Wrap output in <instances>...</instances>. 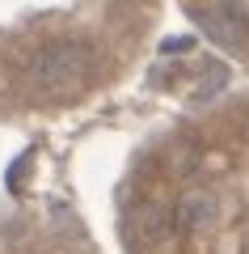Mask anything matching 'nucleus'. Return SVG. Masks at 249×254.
Returning a JSON list of instances; mask_svg holds the SVG:
<instances>
[{
    "mask_svg": "<svg viewBox=\"0 0 249 254\" xmlns=\"http://www.w3.org/2000/svg\"><path fill=\"white\" fill-rule=\"evenodd\" d=\"M215 212H220V203H215L211 190H186L178 199V208H173V225L178 229H207L215 220Z\"/></svg>",
    "mask_w": 249,
    "mask_h": 254,
    "instance_id": "nucleus-3",
    "label": "nucleus"
},
{
    "mask_svg": "<svg viewBox=\"0 0 249 254\" xmlns=\"http://www.w3.org/2000/svg\"><path fill=\"white\" fill-rule=\"evenodd\" d=\"M93 68V51L85 43H72V38H59V43H47L34 51L30 60V81L47 93H72L89 81Z\"/></svg>",
    "mask_w": 249,
    "mask_h": 254,
    "instance_id": "nucleus-1",
    "label": "nucleus"
},
{
    "mask_svg": "<svg viewBox=\"0 0 249 254\" xmlns=\"http://www.w3.org/2000/svg\"><path fill=\"white\" fill-rule=\"evenodd\" d=\"M26 161H30V157H21V161H17V165L9 170V187H13V190L21 187V174H26Z\"/></svg>",
    "mask_w": 249,
    "mask_h": 254,
    "instance_id": "nucleus-7",
    "label": "nucleus"
},
{
    "mask_svg": "<svg viewBox=\"0 0 249 254\" xmlns=\"http://www.w3.org/2000/svg\"><path fill=\"white\" fill-rule=\"evenodd\" d=\"M190 17L203 21L207 38L220 43V47H241V43H245V34H249V21H245V13H241L237 4H207V9H199V4H195Z\"/></svg>",
    "mask_w": 249,
    "mask_h": 254,
    "instance_id": "nucleus-2",
    "label": "nucleus"
},
{
    "mask_svg": "<svg viewBox=\"0 0 249 254\" xmlns=\"http://www.w3.org/2000/svg\"><path fill=\"white\" fill-rule=\"evenodd\" d=\"M224 81H228V72H224L220 64H215V68H211V76H203V85H199V93H195V98H199V102H211L215 93L224 89Z\"/></svg>",
    "mask_w": 249,
    "mask_h": 254,
    "instance_id": "nucleus-5",
    "label": "nucleus"
},
{
    "mask_svg": "<svg viewBox=\"0 0 249 254\" xmlns=\"http://www.w3.org/2000/svg\"><path fill=\"white\" fill-rule=\"evenodd\" d=\"M160 51H165V55H173V51H190V38H165V43H160Z\"/></svg>",
    "mask_w": 249,
    "mask_h": 254,
    "instance_id": "nucleus-6",
    "label": "nucleus"
},
{
    "mask_svg": "<svg viewBox=\"0 0 249 254\" xmlns=\"http://www.w3.org/2000/svg\"><path fill=\"white\" fill-rule=\"evenodd\" d=\"M140 229H144V237H148V242H160V237L173 229V212H165V208H156V203H148V208L140 212Z\"/></svg>",
    "mask_w": 249,
    "mask_h": 254,
    "instance_id": "nucleus-4",
    "label": "nucleus"
}]
</instances>
